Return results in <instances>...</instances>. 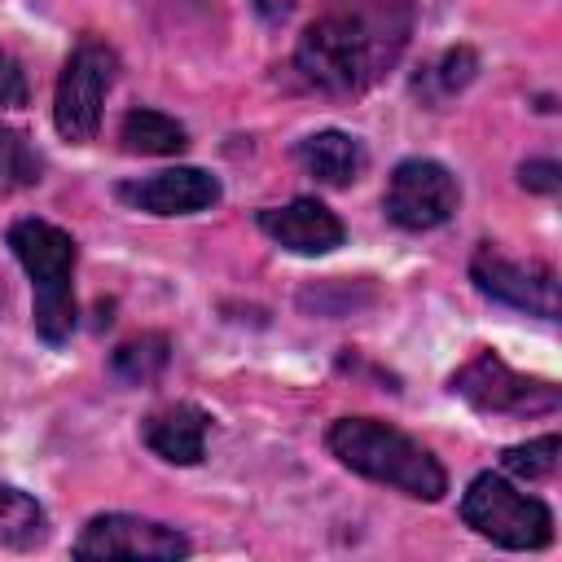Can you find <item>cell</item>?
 <instances>
[{
	"label": "cell",
	"instance_id": "1",
	"mask_svg": "<svg viewBox=\"0 0 562 562\" xmlns=\"http://www.w3.org/2000/svg\"><path fill=\"white\" fill-rule=\"evenodd\" d=\"M408 31V0H325L294 44V75L316 92L356 97L400 61Z\"/></svg>",
	"mask_w": 562,
	"mask_h": 562
},
{
	"label": "cell",
	"instance_id": "2",
	"mask_svg": "<svg viewBox=\"0 0 562 562\" xmlns=\"http://www.w3.org/2000/svg\"><path fill=\"white\" fill-rule=\"evenodd\" d=\"M325 443L351 474L386 483V487H395L413 501H439L448 492V470L439 465V457L426 443H417L413 435L395 430L391 422L338 417L325 430Z\"/></svg>",
	"mask_w": 562,
	"mask_h": 562
},
{
	"label": "cell",
	"instance_id": "3",
	"mask_svg": "<svg viewBox=\"0 0 562 562\" xmlns=\"http://www.w3.org/2000/svg\"><path fill=\"white\" fill-rule=\"evenodd\" d=\"M9 250L18 255V263L26 268L31 277V325L35 334L48 342V347H61L75 329V259H79V246L66 228L48 224V220H18L9 228Z\"/></svg>",
	"mask_w": 562,
	"mask_h": 562
},
{
	"label": "cell",
	"instance_id": "4",
	"mask_svg": "<svg viewBox=\"0 0 562 562\" xmlns=\"http://www.w3.org/2000/svg\"><path fill=\"white\" fill-rule=\"evenodd\" d=\"M461 522L501 549H544L553 540V509L492 470L470 479L461 496Z\"/></svg>",
	"mask_w": 562,
	"mask_h": 562
},
{
	"label": "cell",
	"instance_id": "5",
	"mask_svg": "<svg viewBox=\"0 0 562 562\" xmlns=\"http://www.w3.org/2000/svg\"><path fill=\"white\" fill-rule=\"evenodd\" d=\"M448 386L470 408L496 413V417H544V413H558L562 404V391L549 378L518 373L496 351H479L474 360H465Z\"/></svg>",
	"mask_w": 562,
	"mask_h": 562
},
{
	"label": "cell",
	"instance_id": "6",
	"mask_svg": "<svg viewBox=\"0 0 562 562\" xmlns=\"http://www.w3.org/2000/svg\"><path fill=\"white\" fill-rule=\"evenodd\" d=\"M119 75V53L105 40H79L75 53L66 57L53 92V123L66 140L88 145L101 127V105L105 92Z\"/></svg>",
	"mask_w": 562,
	"mask_h": 562
},
{
	"label": "cell",
	"instance_id": "7",
	"mask_svg": "<svg viewBox=\"0 0 562 562\" xmlns=\"http://www.w3.org/2000/svg\"><path fill=\"white\" fill-rule=\"evenodd\" d=\"M461 206V189L457 176L435 162V158H404L395 162L386 193H382V211L395 228L404 233H430L439 224H448Z\"/></svg>",
	"mask_w": 562,
	"mask_h": 562
},
{
	"label": "cell",
	"instance_id": "8",
	"mask_svg": "<svg viewBox=\"0 0 562 562\" xmlns=\"http://www.w3.org/2000/svg\"><path fill=\"white\" fill-rule=\"evenodd\" d=\"M189 540L154 518L140 514H97L75 536L70 553L79 562H105V558H140V562H176L189 558Z\"/></svg>",
	"mask_w": 562,
	"mask_h": 562
},
{
	"label": "cell",
	"instance_id": "9",
	"mask_svg": "<svg viewBox=\"0 0 562 562\" xmlns=\"http://www.w3.org/2000/svg\"><path fill=\"white\" fill-rule=\"evenodd\" d=\"M470 281L479 294L505 307H518L540 321L558 316V272L540 259H509L496 246H479L470 259Z\"/></svg>",
	"mask_w": 562,
	"mask_h": 562
},
{
	"label": "cell",
	"instance_id": "10",
	"mask_svg": "<svg viewBox=\"0 0 562 562\" xmlns=\"http://www.w3.org/2000/svg\"><path fill=\"white\" fill-rule=\"evenodd\" d=\"M119 202L149 215H198L220 202V180L202 167H167L145 180L119 184Z\"/></svg>",
	"mask_w": 562,
	"mask_h": 562
},
{
	"label": "cell",
	"instance_id": "11",
	"mask_svg": "<svg viewBox=\"0 0 562 562\" xmlns=\"http://www.w3.org/2000/svg\"><path fill=\"white\" fill-rule=\"evenodd\" d=\"M255 224H259L281 250H290V255H329V250H338L342 237H347L342 220H338L325 202H316V198H294V202H285V206H263V211L255 215Z\"/></svg>",
	"mask_w": 562,
	"mask_h": 562
},
{
	"label": "cell",
	"instance_id": "12",
	"mask_svg": "<svg viewBox=\"0 0 562 562\" xmlns=\"http://www.w3.org/2000/svg\"><path fill=\"white\" fill-rule=\"evenodd\" d=\"M206 430H211V417L189 404V400H176L167 408H154L145 422H140V439L154 457L171 461V465H198L202 452H206Z\"/></svg>",
	"mask_w": 562,
	"mask_h": 562
},
{
	"label": "cell",
	"instance_id": "13",
	"mask_svg": "<svg viewBox=\"0 0 562 562\" xmlns=\"http://www.w3.org/2000/svg\"><path fill=\"white\" fill-rule=\"evenodd\" d=\"M294 158L303 162V171H307L312 180H321V184H329V189H342V184L360 180L364 167H369L364 145H360L351 132H338V127H325V132L303 136L299 149H294Z\"/></svg>",
	"mask_w": 562,
	"mask_h": 562
},
{
	"label": "cell",
	"instance_id": "14",
	"mask_svg": "<svg viewBox=\"0 0 562 562\" xmlns=\"http://www.w3.org/2000/svg\"><path fill=\"white\" fill-rule=\"evenodd\" d=\"M119 140H123L127 154L167 158V154H180L189 145V132L162 110H127L123 123H119Z\"/></svg>",
	"mask_w": 562,
	"mask_h": 562
},
{
	"label": "cell",
	"instance_id": "15",
	"mask_svg": "<svg viewBox=\"0 0 562 562\" xmlns=\"http://www.w3.org/2000/svg\"><path fill=\"white\" fill-rule=\"evenodd\" d=\"M48 540V514L22 487H0V549H35Z\"/></svg>",
	"mask_w": 562,
	"mask_h": 562
},
{
	"label": "cell",
	"instance_id": "16",
	"mask_svg": "<svg viewBox=\"0 0 562 562\" xmlns=\"http://www.w3.org/2000/svg\"><path fill=\"white\" fill-rule=\"evenodd\" d=\"M479 75V57H474V48H448V53H439L417 79H413V92L426 101V105H443L448 97H457L470 79Z\"/></svg>",
	"mask_w": 562,
	"mask_h": 562
},
{
	"label": "cell",
	"instance_id": "17",
	"mask_svg": "<svg viewBox=\"0 0 562 562\" xmlns=\"http://www.w3.org/2000/svg\"><path fill=\"white\" fill-rule=\"evenodd\" d=\"M167 360H171L167 334H136V338H127V342L114 347L110 373H114L119 382H127V386H145V382L162 378Z\"/></svg>",
	"mask_w": 562,
	"mask_h": 562
},
{
	"label": "cell",
	"instance_id": "18",
	"mask_svg": "<svg viewBox=\"0 0 562 562\" xmlns=\"http://www.w3.org/2000/svg\"><path fill=\"white\" fill-rule=\"evenodd\" d=\"M558 452H562V439L549 430L540 439H527V443H514L501 452V470L522 479V483H536V479H549L558 470Z\"/></svg>",
	"mask_w": 562,
	"mask_h": 562
},
{
	"label": "cell",
	"instance_id": "19",
	"mask_svg": "<svg viewBox=\"0 0 562 562\" xmlns=\"http://www.w3.org/2000/svg\"><path fill=\"white\" fill-rule=\"evenodd\" d=\"M0 171L9 176V184H35L44 171L35 145L13 127H0Z\"/></svg>",
	"mask_w": 562,
	"mask_h": 562
},
{
	"label": "cell",
	"instance_id": "20",
	"mask_svg": "<svg viewBox=\"0 0 562 562\" xmlns=\"http://www.w3.org/2000/svg\"><path fill=\"white\" fill-rule=\"evenodd\" d=\"M518 180H522V189H536V193H558L562 171H558V162H553V158H531V162H522V167H518Z\"/></svg>",
	"mask_w": 562,
	"mask_h": 562
},
{
	"label": "cell",
	"instance_id": "21",
	"mask_svg": "<svg viewBox=\"0 0 562 562\" xmlns=\"http://www.w3.org/2000/svg\"><path fill=\"white\" fill-rule=\"evenodd\" d=\"M0 105H26V75L9 53H0Z\"/></svg>",
	"mask_w": 562,
	"mask_h": 562
}]
</instances>
